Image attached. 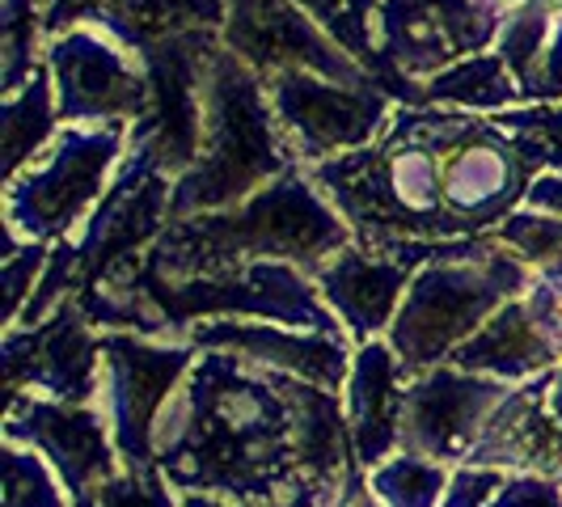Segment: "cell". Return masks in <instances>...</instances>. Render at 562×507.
Segmentation results:
<instances>
[{
    "instance_id": "f1b7e54d",
    "label": "cell",
    "mask_w": 562,
    "mask_h": 507,
    "mask_svg": "<svg viewBox=\"0 0 562 507\" xmlns=\"http://www.w3.org/2000/svg\"><path fill=\"white\" fill-rule=\"evenodd\" d=\"M0 18H4V93H18L38 68L34 59V47L43 43L38 9L34 0H0Z\"/></svg>"
},
{
    "instance_id": "484cf974",
    "label": "cell",
    "mask_w": 562,
    "mask_h": 507,
    "mask_svg": "<svg viewBox=\"0 0 562 507\" xmlns=\"http://www.w3.org/2000/svg\"><path fill=\"white\" fill-rule=\"evenodd\" d=\"M449 465L431 461L423 452L402 449L390 461L368 470V486L385 507H440L449 491Z\"/></svg>"
},
{
    "instance_id": "30bf717a",
    "label": "cell",
    "mask_w": 562,
    "mask_h": 507,
    "mask_svg": "<svg viewBox=\"0 0 562 507\" xmlns=\"http://www.w3.org/2000/svg\"><path fill=\"white\" fill-rule=\"evenodd\" d=\"M221 47L216 30H191L144 52V72L153 89V106L132 127L127 148L148 153L161 173L182 178L203 148V77L207 59Z\"/></svg>"
},
{
    "instance_id": "7c38bea8",
    "label": "cell",
    "mask_w": 562,
    "mask_h": 507,
    "mask_svg": "<svg viewBox=\"0 0 562 507\" xmlns=\"http://www.w3.org/2000/svg\"><path fill=\"white\" fill-rule=\"evenodd\" d=\"M504 26V9L491 0H381L376 52L381 77L394 68L411 81H431L452 64L482 56Z\"/></svg>"
},
{
    "instance_id": "9a60e30c",
    "label": "cell",
    "mask_w": 562,
    "mask_h": 507,
    "mask_svg": "<svg viewBox=\"0 0 562 507\" xmlns=\"http://www.w3.org/2000/svg\"><path fill=\"white\" fill-rule=\"evenodd\" d=\"M507 381L479 376L457 364H440L419 372L406 385V406H402V449L423 452L431 461L461 465L474 440L482 436L486 419L507 397Z\"/></svg>"
},
{
    "instance_id": "83f0119b",
    "label": "cell",
    "mask_w": 562,
    "mask_h": 507,
    "mask_svg": "<svg viewBox=\"0 0 562 507\" xmlns=\"http://www.w3.org/2000/svg\"><path fill=\"white\" fill-rule=\"evenodd\" d=\"M0 283H4V326L13 330L26 313L34 288L43 280L47 262H52V246L47 241H18V237H4V254H0Z\"/></svg>"
},
{
    "instance_id": "3957f363",
    "label": "cell",
    "mask_w": 562,
    "mask_h": 507,
    "mask_svg": "<svg viewBox=\"0 0 562 507\" xmlns=\"http://www.w3.org/2000/svg\"><path fill=\"white\" fill-rule=\"evenodd\" d=\"M296 166L301 161L292 144L283 140L276 106L267 98V81L221 43L203 77L199 161L182 178H173V221L233 207Z\"/></svg>"
},
{
    "instance_id": "836d02e7",
    "label": "cell",
    "mask_w": 562,
    "mask_h": 507,
    "mask_svg": "<svg viewBox=\"0 0 562 507\" xmlns=\"http://www.w3.org/2000/svg\"><path fill=\"white\" fill-rule=\"evenodd\" d=\"M491 507H562V486L546 474H507Z\"/></svg>"
},
{
    "instance_id": "d590c367",
    "label": "cell",
    "mask_w": 562,
    "mask_h": 507,
    "mask_svg": "<svg viewBox=\"0 0 562 507\" xmlns=\"http://www.w3.org/2000/svg\"><path fill=\"white\" fill-rule=\"evenodd\" d=\"M347 9L356 13V22H360V26H368V22H372V13L381 9V0H347ZM368 30H372V26H368Z\"/></svg>"
},
{
    "instance_id": "cb8c5ba5",
    "label": "cell",
    "mask_w": 562,
    "mask_h": 507,
    "mask_svg": "<svg viewBox=\"0 0 562 507\" xmlns=\"http://www.w3.org/2000/svg\"><path fill=\"white\" fill-rule=\"evenodd\" d=\"M4 182H13L30 161H38L59 136V98L52 68L38 59L18 93H4Z\"/></svg>"
},
{
    "instance_id": "52a82bcc",
    "label": "cell",
    "mask_w": 562,
    "mask_h": 507,
    "mask_svg": "<svg viewBox=\"0 0 562 507\" xmlns=\"http://www.w3.org/2000/svg\"><path fill=\"white\" fill-rule=\"evenodd\" d=\"M482 237H461V241H385V246H360L351 241L347 250L326 258L313 283L322 292V301L338 317L342 335L356 347H364L372 338L390 335L397 309L406 301V288L419 275V267L436 258H457L470 254Z\"/></svg>"
},
{
    "instance_id": "6da1fadb",
    "label": "cell",
    "mask_w": 562,
    "mask_h": 507,
    "mask_svg": "<svg viewBox=\"0 0 562 507\" xmlns=\"http://www.w3.org/2000/svg\"><path fill=\"white\" fill-rule=\"evenodd\" d=\"M157 470L182 495L276 504L364 470L342 394L233 351H203L157 422Z\"/></svg>"
},
{
    "instance_id": "603a6c76",
    "label": "cell",
    "mask_w": 562,
    "mask_h": 507,
    "mask_svg": "<svg viewBox=\"0 0 562 507\" xmlns=\"http://www.w3.org/2000/svg\"><path fill=\"white\" fill-rule=\"evenodd\" d=\"M228 0H111L106 13L93 22L114 34L123 47L144 56L148 47L169 43L191 30H225Z\"/></svg>"
},
{
    "instance_id": "277c9868",
    "label": "cell",
    "mask_w": 562,
    "mask_h": 507,
    "mask_svg": "<svg viewBox=\"0 0 562 507\" xmlns=\"http://www.w3.org/2000/svg\"><path fill=\"white\" fill-rule=\"evenodd\" d=\"M529 280L533 267L504 246L499 233H486L470 254L419 267L385 342L411 376L449 364L452 351L479 335L507 301L525 296Z\"/></svg>"
},
{
    "instance_id": "4fadbf2b",
    "label": "cell",
    "mask_w": 562,
    "mask_h": 507,
    "mask_svg": "<svg viewBox=\"0 0 562 507\" xmlns=\"http://www.w3.org/2000/svg\"><path fill=\"white\" fill-rule=\"evenodd\" d=\"M77 301H64L38 326L4 335V390L9 397H56L72 406L98 402L102 390V335Z\"/></svg>"
},
{
    "instance_id": "ac0fdd59",
    "label": "cell",
    "mask_w": 562,
    "mask_h": 507,
    "mask_svg": "<svg viewBox=\"0 0 562 507\" xmlns=\"http://www.w3.org/2000/svg\"><path fill=\"white\" fill-rule=\"evenodd\" d=\"M461 465L562 478V422L550 410V372L507 390Z\"/></svg>"
},
{
    "instance_id": "4dcf8cb0",
    "label": "cell",
    "mask_w": 562,
    "mask_h": 507,
    "mask_svg": "<svg viewBox=\"0 0 562 507\" xmlns=\"http://www.w3.org/2000/svg\"><path fill=\"white\" fill-rule=\"evenodd\" d=\"M296 4L335 38L347 56L360 59L372 77L381 72V52H376V43H372V30L356 22V13L347 9V0H296Z\"/></svg>"
},
{
    "instance_id": "7402d4cb",
    "label": "cell",
    "mask_w": 562,
    "mask_h": 507,
    "mask_svg": "<svg viewBox=\"0 0 562 507\" xmlns=\"http://www.w3.org/2000/svg\"><path fill=\"white\" fill-rule=\"evenodd\" d=\"M495 233L533 267V280L520 301L562 364V216L529 207V212H512Z\"/></svg>"
},
{
    "instance_id": "f546056e",
    "label": "cell",
    "mask_w": 562,
    "mask_h": 507,
    "mask_svg": "<svg viewBox=\"0 0 562 507\" xmlns=\"http://www.w3.org/2000/svg\"><path fill=\"white\" fill-rule=\"evenodd\" d=\"M68 507H182L161 470H119L114 478L98 482L93 491L77 495Z\"/></svg>"
},
{
    "instance_id": "8992f818",
    "label": "cell",
    "mask_w": 562,
    "mask_h": 507,
    "mask_svg": "<svg viewBox=\"0 0 562 507\" xmlns=\"http://www.w3.org/2000/svg\"><path fill=\"white\" fill-rule=\"evenodd\" d=\"M195 342L144 338L136 330L102 335V390L98 406L111 422L123 470H157V422L169 397L195 368Z\"/></svg>"
},
{
    "instance_id": "9c48e42d",
    "label": "cell",
    "mask_w": 562,
    "mask_h": 507,
    "mask_svg": "<svg viewBox=\"0 0 562 507\" xmlns=\"http://www.w3.org/2000/svg\"><path fill=\"white\" fill-rule=\"evenodd\" d=\"M169 199H173V178L161 173L148 153L127 148L111 191L102 195V203L93 207V216L85 221L81 237H77V254H81L77 296L106 288L140 267L144 254L157 246V237L173 221Z\"/></svg>"
},
{
    "instance_id": "d4e9b609",
    "label": "cell",
    "mask_w": 562,
    "mask_h": 507,
    "mask_svg": "<svg viewBox=\"0 0 562 507\" xmlns=\"http://www.w3.org/2000/svg\"><path fill=\"white\" fill-rule=\"evenodd\" d=\"M520 84L512 77L499 52H482L461 64H452L445 72H436L431 81H423V106H452V111L474 114H504L516 111Z\"/></svg>"
},
{
    "instance_id": "d6a6232c",
    "label": "cell",
    "mask_w": 562,
    "mask_h": 507,
    "mask_svg": "<svg viewBox=\"0 0 562 507\" xmlns=\"http://www.w3.org/2000/svg\"><path fill=\"white\" fill-rule=\"evenodd\" d=\"M106 4H111V0H34L43 43H52V38L68 34V30L98 22V18L106 13Z\"/></svg>"
},
{
    "instance_id": "e0dca14e",
    "label": "cell",
    "mask_w": 562,
    "mask_h": 507,
    "mask_svg": "<svg viewBox=\"0 0 562 507\" xmlns=\"http://www.w3.org/2000/svg\"><path fill=\"white\" fill-rule=\"evenodd\" d=\"M187 342H195L199 351H233L250 364L301 376V381H313L335 394L347 390L351 360H356L347 335H317V330H292V326H276V322H237V317L199 322L191 326Z\"/></svg>"
},
{
    "instance_id": "4316f807",
    "label": "cell",
    "mask_w": 562,
    "mask_h": 507,
    "mask_svg": "<svg viewBox=\"0 0 562 507\" xmlns=\"http://www.w3.org/2000/svg\"><path fill=\"white\" fill-rule=\"evenodd\" d=\"M4 507H68L64 482L47 465L43 452L26 449L18 440H4Z\"/></svg>"
},
{
    "instance_id": "d6986e66",
    "label": "cell",
    "mask_w": 562,
    "mask_h": 507,
    "mask_svg": "<svg viewBox=\"0 0 562 507\" xmlns=\"http://www.w3.org/2000/svg\"><path fill=\"white\" fill-rule=\"evenodd\" d=\"M411 381L415 376L402 368L397 351L385 338H372L364 347H356L351 376H347V390H342V406H347L356 457H360L364 470L402 452V406H406V385Z\"/></svg>"
},
{
    "instance_id": "2e32d148",
    "label": "cell",
    "mask_w": 562,
    "mask_h": 507,
    "mask_svg": "<svg viewBox=\"0 0 562 507\" xmlns=\"http://www.w3.org/2000/svg\"><path fill=\"white\" fill-rule=\"evenodd\" d=\"M4 440H18L26 449L43 452L47 465L59 474L68 499L93 491L98 482L114 478L123 470L119 449H114L111 422L98 402L72 406L56 397H9V419H4Z\"/></svg>"
},
{
    "instance_id": "44dd1931",
    "label": "cell",
    "mask_w": 562,
    "mask_h": 507,
    "mask_svg": "<svg viewBox=\"0 0 562 507\" xmlns=\"http://www.w3.org/2000/svg\"><path fill=\"white\" fill-rule=\"evenodd\" d=\"M449 364L479 372V376H495V381H507V385H520V381H533L541 372L559 368V356L550 351V342L541 338L537 322L525 309V301L516 296L470 342H461L452 351Z\"/></svg>"
},
{
    "instance_id": "7a4b0ae2",
    "label": "cell",
    "mask_w": 562,
    "mask_h": 507,
    "mask_svg": "<svg viewBox=\"0 0 562 507\" xmlns=\"http://www.w3.org/2000/svg\"><path fill=\"white\" fill-rule=\"evenodd\" d=\"M351 241L356 233L330 207V199L317 191L310 169L296 166L233 207L169 221L140 267L166 280H191L258 258H276L296 262L313 275L326 258L347 250Z\"/></svg>"
},
{
    "instance_id": "5b68a950",
    "label": "cell",
    "mask_w": 562,
    "mask_h": 507,
    "mask_svg": "<svg viewBox=\"0 0 562 507\" xmlns=\"http://www.w3.org/2000/svg\"><path fill=\"white\" fill-rule=\"evenodd\" d=\"M127 123H68L52 148L4 182V228L22 241L56 246L93 216L127 157Z\"/></svg>"
},
{
    "instance_id": "e575fe53",
    "label": "cell",
    "mask_w": 562,
    "mask_h": 507,
    "mask_svg": "<svg viewBox=\"0 0 562 507\" xmlns=\"http://www.w3.org/2000/svg\"><path fill=\"white\" fill-rule=\"evenodd\" d=\"M525 203H529L533 212H546V216H562V173H559V169L537 173Z\"/></svg>"
},
{
    "instance_id": "1f68e13d",
    "label": "cell",
    "mask_w": 562,
    "mask_h": 507,
    "mask_svg": "<svg viewBox=\"0 0 562 507\" xmlns=\"http://www.w3.org/2000/svg\"><path fill=\"white\" fill-rule=\"evenodd\" d=\"M507 482L504 470H486V465H457L449 478V491L440 507H491V499L499 495V486Z\"/></svg>"
},
{
    "instance_id": "ba28073f",
    "label": "cell",
    "mask_w": 562,
    "mask_h": 507,
    "mask_svg": "<svg viewBox=\"0 0 562 507\" xmlns=\"http://www.w3.org/2000/svg\"><path fill=\"white\" fill-rule=\"evenodd\" d=\"M267 98L301 166L381 140L394 119V98L381 84H342L310 68H283L267 77Z\"/></svg>"
},
{
    "instance_id": "8fae6325",
    "label": "cell",
    "mask_w": 562,
    "mask_h": 507,
    "mask_svg": "<svg viewBox=\"0 0 562 507\" xmlns=\"http://www.w3.org/2000/svg\"><path fill=\"white\" fill-rule=\"evenodd\" d=\"M43 64L52 68L64 123H127L136 127L148 106L153 89L144 59L123 47L102 26H77L43 43Z\"/></svg>"
},
{
    "instance_id": "ffe728a7",
    "label": "cell",
    "mask_w": 562,
    "mask_h": 507,
    "mask_svg": "<svg viewBox=\"0 0 562 507\" xmlns=\"http://www.w3.org/2000/svg\"><path fill=\"white\" fill-rule=\"evenodd\" d=\"M525 106L562 102V0H525L504 13L495 38Z\"/></svg>"
},
{
    "instance_id": "5bb4252c",
    "label": "cell",
    "mask_w": 562,
    "mask_h": 507,
    "mask_svg": "<svg viewBox=\"0 0 562 507\" xmlns=\"http://www.w3.org/2000/svg\"><path fill=\"white\" fill-rule=\"evenodd\" d=\"M221 43L262 81L283 68H310L342 84H376L364 64L347 56L296 0H228Z\"/></svg>"
}]
</instances>
